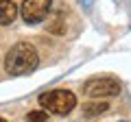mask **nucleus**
I'll return each mask as SVG.
<instances>
[{
  "instance_id": "nucleus-10",
  "label": "nucleus",
  "mask_w": 131,
  "mask_h": 122,
  "mask_svg": "<svg viewBox=\"0 0 131 122\" xmlns=\"http://www.w3.org/2000/svg\"><path fill=\"white\" fill-rule=\"evenodd\" d=\"M122 122H125V120H122Z\"/></svg>"
},
{
  "instance_id": "nucleus-4",
  "label": "nucleus",
  "mask_w": 131,
  "mask_h": 122,
  "mask_svg": "<svg viewBox=\"0 0 131 122\" xmlns=\"http://www.w3.org/2000/svg\"><path fill=\"white\" fill-rule=\"evenodd\" d=\"M50 5L52 0H24L20 7L22 20L26 24H39L46 20V15L50 13Z\"/></svg>"
},
{
  "instance_id": "nucleus-5",
  "label": "nucleus",
  "mask_w": 131,
  "mask_h": 122,
  "mask_svg": "<svg viewBox=\"0 0 131 122\" xmlns=\"http://www.w3.org/2000/svg\"><path fill=\"white\" fill-rule=\"evenodd\" d=\"M18 18V7L11 0H0V24H11Z\"/></svg>"
},
{
  "instance_id": "nucleus-8",
  "label": "nucleus",
  "mask_w": 131,
  "mask_h": 122,
  "mask_svg": "<svg viewBox=\"0 0 131 122\" xmlns=\"http://www.w3.org/2000/svg\"><path fill=\"white\" fill-rule=\"evenodd\" d=\"M92 2H94V0H81V5H83V7H92Z\"/></svg>"
},
{
  "instance_id": "nucleus-9",
  "label": "nucleus",
  "mask_w": 131,
  "mask_h": 122,
  "mask_svg": "<svg viewBox=\"0 0 131 122\" xmlns=\"http://www.w3.org/2000/svg\"><path fill=\"white\" fill-rule=\"evenodd\" d=\"M0 122H7V120H5V118H0Z\"/></svg>"
},
{
  "instance_id": "nucleus-1",
  "label": "nucleus",
  "mask_w": 131,
  "mask_h": 122,
  "mask_svg": "<svg viewBox=\"0 0 131 122\" xmlns=\"http://www.w3.org/2000/svg\"><path fill=\"white\" fill-rule=\"evenodd\" d=\"M39 63V57H37V50L35 46L28 42H18L15 46L9 48L5 57V70L9 72L11 76H22V74H28L37 68Z\"/></svg>"
},
{
  "instance_id": "nucleus-3",
  "label": "nucleus",
  "mask_w": 131,
  "mask_h": 122,
  "mask_svg": "<svg viewBox=\"0 0 131 122\" xmlns=\"http://www.w3.org/2000/svg\"><path fill=\"white\" fill-rule=\"evenodd\" d=\"M83 94L90 98H109V96L120 94V83L114 76H98V79H90L83 85Z\"/></svg>"
},
{
  "instance_id": "nucleus-7",
  "label": "nucleus",
  "mask_w": 131,
  "mask_h": 122,
  "mask_svg": "<svg viewBox=\"0 0 131 122\" xmlns=\"http://www.w3.org/2000/svg\"><path fill=\"white\" fill-rule=\"evenodd\" d=\"M46 120H48L46 109H44V111H31L26 116V122H46Z\"/></svg>"
},
{
  "instance_id": "nucleus-6",
  "label": "nucleus",
  "mask_w": 131,
  "mask_h": 122,
  "mask_svg": "<svg viewBox=\"0 0 131 122\" xmlns=\"http://www.w3.org/2000/svg\"><path fill=\"white\" fill-rule=\"evenodd\" d=\"M109 109V105L105 103V100H101V103H85L83 105V113L85 116H101V113H105Z\"/></svg>"
},
{
  "instance_id": "nucleus-2",
  "label": "nucleus",
  "mask_w": 131,
  "mask_h": 122,
  "mask_svg": "<svg viewBox=\"0 0 131 122\" xmlns=\"http://www.w3.org/2000/svg\"><path fill=\"white\" fill-rule=\"evenodd\" d=\"M39 105L48 113L66 116L77 107V96L72 92H68V89H52V92H44L39 96Z\"/></svg>"
}]
</instances>
